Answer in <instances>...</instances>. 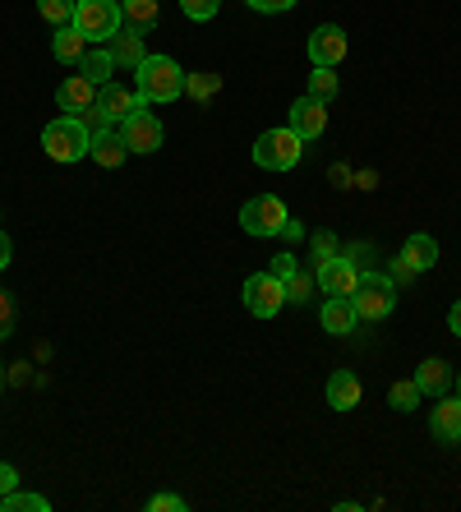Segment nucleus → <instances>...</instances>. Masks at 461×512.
Listing matches in <instances>:
<instances>
[{
	"mask_svg": "<svg viewBox=\"0 0 461 512\" xmlns=\"http://www.w3.org/2000/svg\"><path fill=\"white\" fill-rule=\"evenodd\" d=\"M134 79H139L134 93L143 97V107H162V102H176V97L185 93V70H180L171 56H143Z\"/></svg>",
	"mask_w": 461,
	"mask_h": 512,
	"instance_id": "f257e3e1",
	"label": "nucleus"
},
{
	"mask_svg": "<svg viewBox=\"0 0 461 512\" xmlns=\"http://www.w3.org/2000/svg\"><path fill=\"white\" fill-rule=\"evenodd\" d=\"M42 148H47L51 162H83L88 148H93V130L79 116H56L42 130Z\"/></svg>",
	"mask_w": 461,
	"mask_h": 512,
	"instance_id": "f03ea898",
	"label": "nucleus"
},
{
	"mask_svg": "<svg viewBox=\"0 0 461 512\" xmlns=\"http://www.w3.org/2000/svg\"><path fill=\"white\" fill-rule=\"evenodd\" d=\"M351 305H355V314H360V319H369V323L388 319V314L397 310V277L379 273V268L360 273V286H355Z\"/></svg>",
	"mask_w": 461,
	"mask_h": 512,
	"instance_id": "7ed1b4c3",
	"label": "nucleus"
},
{
	"mask_svg": "<svg viewBox=\"0 0 461 512\" xmlns=\"http://www.w3.org/2000/svg\"><path fill=\"white\" fill-rule=\"evenodd\" d=\"M300 157H305V139L291 125L286 130H263L254 139V162L263 171H291V167H300Z\"/></svg>",
	"mask_w": 461,
	"mask_h": 512,
	"instance_id": "20e7f679",
	"label": "nucleus"
},
{
	"mask_svg": "<svg viewBox=\"0 0 461 512\" xmlns=\"http://www.w3.org/2000/svg\"><path fill=\"white\" fill-rule=\"evenodd\" d=\"M286 203L277 199V194H259V199H249L245 208H240V227H245V236H282L286 227Z\"/></svg>",
	"mask_w": 461,
	"mask_h": 512,
	"instance_id": "39448f33",
	"label": "nucleus"
},
{
	"mask_svg": "<svg viewBox=\"0 0 461 512\" xmlns=\"http://www.w3.org/2000/svg\"><path fill=\"white\" fill-rule=\"evenodd\" d=\"M74 28H79L88 42H111V37L120 33V5L116 0H79Z\"/></svg>",
	"mask_w": 461,
	"mask_h": 512,
	"instance_id": "423d86ee",
	"label": "nucleus"
},
{
	"mask_svg": "<svg viewBox=\"0 0 461 512\" xmlns=\"http://www.w3.org/2000/svg\"><path fill=\"white\" fill-rule=\"evenodd\" d=\"M286 305V282L272 273H254L245 282V310L254 314V319H277Z\"/></svg>",
	"mask_w": 461,
	"mask_h": 512,
	"instance_id": "0eeeda50",
	"label": "nucleus"
},
{
	"mask_svg": "<svg viewBox=\"0 0 461 512\" xmlns=\"http://www.w3.org/2000/svg\"><path fill=\"white\" fill-rule=\"evenodd\" d=\"M434 263H438V240L420 231V236H411L402 245V254H397V263H392V277H397V282H411V277L429 273Z\"/></svg>",
	"mask_w": 461,
	"mask_h": 512,
	"instance_id": "6e6552de",
	"label": "nucleus"
},
{
	"mask_svg": "<svg viewBox=\"0 0 461 512\" xmlns=\"http://www.w3.org/2000/svg\"><path fill=\"white\" fill-rule=\"evenodd\" d=\"M120 134H125V148H130V153H157V148H162V139H166L162 120H157L148 107L134 111V116L120 125Z\"/></svg>",
	"mask_w": 461,
	"mask_h": 512,
	"instance_id": "1a4fd4ad",
	"label": "nucleus"
},
{
	"mask_svg": "<svg viewBox=\"0 0 461 512\" xmlns=\"http://www.w3.org/2000/svg\"><path fill=\"white\" fill-rule=\"evenodd\" d=\"M305 47H309V60H314V65L337 70V65L346 60V51H351V42H346V33L337 24H323V28H314V33H309Z\"/></svg>",
	"mask_w": 461,
	"mask_h": 512,
	"instance_id": "9d476101",
	"label": "nucleus"
},
{
	"mask_svg": "<svg viewBox=\"0 0 461 512\" xmlns=\"http://www.w3.org/2000/svg\"><path fill=\"white\" fill-rule=\"evenodd\" d=\"M355 286H360V268H355L346 254L319 263V291L323 296H355Z\"/></svg>",
	"mask_w": 461,
	"mask_h": 512,
	"instance_id": "9b49d317",
	"label": "nucleus"
},
{
	"mask_svg": "<svg viewBox=\"0 0 461 512\" xmlns=\"http://www.w3.org/2000/svg\"><path fill=\"white\" fill-rule=\"evenodd\" d=\"M291 130L300 134V139H319L323 130H328V102H319V97H296L291 102Z\"/></svg>",
	"mask_w": 461,
	"mask_h": 512,
	"instance_id": "f8f14e48",
	"label": "nucleus"
},
{
	"mask_svg": "<svg viewBox=\"0 0 461 512\" xmlns=\"http://www.w3.org/2000/svg\"><path fill=\"white\" fill-rule=\"evenodd\" d=\"M139 107H143V97L130 93V88H120V84L97 88V111H102V120H107V125H125V120H130Z\"/></svg>",
	"mask_w": 461,
	"mask_h": 512,
	"instance_id": "ddd939ff",
	"label": "nucleus"
},
{
	"mask_svg": "<svg viewBox=\"0 0 461 512\" xmlns=\"http://www.w3.org/2000/svg\"><path fill=\"white\" fill-rule=\"evenodd\" d=\"M88 157H93L97 167L116 171L125 157H130V148H125V134H120V125H107V130L93 134V148H88Z\"/></svg>",
	"mask_w": 461,
	"mask_h": 512,
	"instance_id": "4468645a",
	"label": "nucleus"
},
{
	"mask_svg": "<svg viewBox=\"0 0 461 512\" xmlns=\"http://www.w3.org/2000/svg\"><path fill=\"white\" fill-rule=\"evenodd\" d=\"M56 102L65 116H83V111L97 107V84H88L83 74H74V79H65V84L56 88Z\"/></svg>",
	"mask_w": 461,
	"mask_h": 512,
	"instance_id": "2eb2a0df",
	"label": "nucleus"
},
{
	"mask_svg": "<svg viewBox=\"0 0 461 512\" xmlns=\"http://www.w3.org/2000/svg\"><path fill=\"white\" fill-rule=\"evenodd\" d=\"M429 429H434L438 443H461V397H438L434 416H429Z\"/></svg>",
	"mask_w": 461,
	"mask_h": 512,
	"instance_id": "dca6fc26",
	"label": "nucleus"
},
{
	"mask_svg": "<svg viewBox=\"0 0 461 512\" xmlns=\"http://www.w3.org/2000/svg\"><path fill=\"white\" fill-rule=\"evenodd\" d=\"M319 323H323V333L346 337L355 323H360V314H355L351 296H328V300H323V310H319Z\"/></svg>",
	"mask_w": 461,
	"mask_h": 512,
	"instance_id": "f3484780",
	"label": "nucleus"
},
{
	"mask_svg": "<svg viewBox=\"0 0 461 512\" xmlns=\"http://www.w3.org/2000/svg\"><path fill=\"white\" fill-rule=\"evenodd\" d=\"M107 51H111V56H116V65H120V70H139V65H143V56H148V47H143V33H139V28H130V24H125L116 37H111V42H107Z\"/></svg>",
	"mask_w": 461,
	"mask_h": 512,
	"instance_id": "a211bd4d",
	"label": "nucleus"
},
{
	"mask_svg": "<svg viewBox=\"0 0 461 512\" xmlns=\"http://www.w3.org/2000/svg\"><path fill=\"white\" fill-rule=\"evenodd\" d=\"M415 388H420V397H443L452 388V365L448 360L429 356L420 370H415Z\"/></svg>",
	"mask_w": 461,
	"mask_h": 512,
	"instance_id": "6ab92c4d",
	"label": "nucleus"
},
{
	"mask_svg": "<svg viewBox=\"0 0 461 512\" xmlns=\"http://www.w3.org/2000/svg\"><path fill=\"white\" fill-rule=\"evenodd\" d=\"M360 393H365V388H360V379H355L351 370H337L328 379V406L332 411H355V406H360Z\"/></svg>",
	"mask_w": 461,
	"mask_h": 512,
	"instance_id": "aec40b11",
	"label": "nucleus"
},
{
	"mask_svg": "<svg viewBox=\"0 0 461 512\" xmlns=\"http://www.w3.org/2000/svg\"><path fill=\"white\" fill-rule=\"evenodd\" d=\"M83 51H88V37L79 33V28H56V37H51V56L60 60V65H79Z\"/></svg>",
	"mask_w": 461,
	"mask_h": 512,
	"instance_id": "412c9836",
	"label": "nucleus"
},
{
	"mask_svg": "<svg viewBox=\"0 0 461 512\" xmlns=\"http://www.w3.org/2000/svg\"><path fill=\"white\" fill-rule=\"evenodd\" d=\"M79 65H83V79H88V84H97V88H107V84H111V74L120 70L116 56H111L107 47H102V51H83Z\"/></svg>",
	"mask_w": 461,
	"mask_h": 512,
	"instance_id": "4be33fe9",
	"label": "nucleus"
},
{
	"mask_svg": "<svg viewBox=\"0 0 461 512\" xmlns=\"http://www.w3.org/2000/svg\"><path fill=\"white\" fill-rule=\"evenodd\" d=\"M157 14H162L157 10V0H120V19H125L130 28H139V33L157 24Z\"/></svg>",
	"mask_w": 461,
	"mask_h": 512,
	"instance_id": "5701e85b",
	"label": "nucleus"
},
{
	"mask_svg": "<svg viewBox=\"0 0 461 512\" xmlns=\"http://www.w3.org/2000/svg\"><path fill=\"white\" fill-rule=\"evenodd\" d=\"M74 10H79V0H37V14H42L51 28H70Z\"/></svg>",
	"mask_w": 461,
	"mask_h": 512,
	"instance_id": "b1692460",
	"label": "nucleus"
},
{
	"mask_svg": "<svg viewBox=\"0 0 461 512\" xmlns=\"http://www.w3.org/2000/svg\"><path fill=\"white\" fill-rule=\"evenodd\" d=\"M314 286H319V277H309L305 268H296V273L286 277V305H305L314 296Z\"/></svg>",
	"mask_w": 461,
	"mask_h": 512,
	"instance_id": "393cba45",
	"label": "nucleus"
},
{
	"mask_svg": "<svg viewBox=\"0 0 461 512\" xmlns=\"http://www.w3.org/2000/svg\"><path fill=\"white\" fill-rule=\"evenodd\" d=\"M51 503L42 499V494H24V489H14V494H5L0 499V512H47Z\"/></svg>",
	"mask_w": 461,
	"mask_h": 512,
	"instance_id": "a878e982",
	"label": "nucleus"
},
{
	"mask_svg": "<svg viewBox=\"0 0 461 512\" xmlns=\"http://www.w3.org/2000/svg\"><path fill=\"white\" fill-rule=\"evenodd\" d=\"M337 74L328 70V65H314V74H309V97H319V102H328V97H337Z\"/></svg>",
	"mask_w": 461,
	"mask_h": 512,
	"instance_id": "bb28decb",
	"label": "nucleus"
},
{
	"mask_svg": "<svg viewBox=\"0 0 461 512\" xmlns=\"http://www.w3.org/2000/svg\"><path fill=\"white\" fill-rule=\"evenodd\" d=\"M342 254V245H337V236L332 231H314V240H309V259H314V268L328 259H337Z\"/></svg>",
	"mask_w": 461,
	"mask_h": 512,
	"instance_id": "cd10ccee",
	"label": "nucleus"
},
{
	"mask_svg": "<svg viewBox=\"0 0 461 512\" xmlns=\"http://www.w3.org/2000/svg\"><path fill=\"white\" fill-rule=\"evenodd\" d=\"M415 402H420V388H415V379H397L388 393V406L392 411H415Z\"/></svg>",
	"mask_w": 461,
	"mask_h": 512,
	"instance_id": "c85d7f7f",
	"label": "nucleus"
},
{
	"mask_svg": "<svg viewBox=\"0 0 461 512\" xmlns=\"http://www.w3.org/2000/svg\"><path fill=\"white\" fill-rule=\"evenodd\" d=\"M180 10H185V19H194V24H208V19L222 10V0H180Z\"/></svg>",
	"mask_w": 461,
	"mask_h": 512,
	"instance_id": "c756f323",
	"label": "nucleus"
},
{
	"mask_svg": "<svg viewBox=\"0 0 461 512\" xmlns=\"http://www.w3.org/2000/svg\"><path fill=\"white\" fill-rule=\"evenodd\" d=\"M185 93L190 97H213L217 93V74H185Z\"/></svg>",
	"mask_w": 461,
	"mask_h": 512,
	"instance_id": "7c9ffc66",
	"label": "nucleus"
},
{
	"mask_svg": "<svg viewBox=\"0 0 461 512\" xmlns=\"http://www.w3.org/2000/svg\"><path fill=\"white\" fill-rule=\"evenodd\" d=\"M296 268H300V259H296V254H291V250L272 254V263H268V273H272V277H282V282H286V277H291V273H296Z\"/></svg>",
	"mask_w": 461,
	"mask_h": 512,
	"instance_id": "2f4dec72",
	"label": "nucleus"
},
{
	"mask_svg": "<svg viewBox=\"0 0 461 512\" xmlns=\"http://www.w3.org/2000/svg\"><path fill=\"white\" fill-rule=\"evenodd\" d=\"M190 508V503L180 499V494H153V499H148V512H185Z\"/></svg>",
	"mask_w": 461,
	"mask_h": 512,
	"instance_id": "473e14b6",
	"label": "nucleus"
},
{
	"mask_svg": "<svg viewBox=\"0 0 461 512\" xmlns=\"http://www.w3.org/2000/svg\"><path fill=\"white\" fill-rule=\"evenodd\" d=\"M14 333V300H10V291H0V342Z\"/></svg>",
	"mask_w": 461,
	"mask_h": 512,
	"instance_id": "72a5a7b5",
	"label": "nucleus"
},
{
	"mask_svg": "<svg viewBox=\"0 0 461 512\" xmlns=\"http://www.w3.org/2000/svg\"><path fill=\"white\" fill-rule=\"evenodd\" d=\"M342 254L355 263V268H360V273H369V268H374V250H369V245H351V250H342Z\"/></svg>",
	"mask_w": 461,
	"mask_h": 512,
	"instance_id": "f704fd0d",
	"label": "nucleus"
},
{
	"mask_svg": "<svg viewBox=\"0 0 461 512\" xmlns=\"http://www.w3.org/2000/svg\"><path fill=\"white\" fill-rule=\"evenodd\" d=\"M249 10H259V14H286L296 0H245Z\"/></svg>",
	"mask_w": 461,
	"mask_h": 512,
	"instance_id": "c9c22d12",
	"label": "nucleus"
},
{
	"mask_svg": "<svg viewBox=\"0 0 461 512\" xmlns=\"http://www.w3.org/2000/svg\"><path fill=\"white\" fill-rule=\"evenodd\" d=\"M14 489H19V471H14L10 462H0V499H5V494H14Z\"/></svg>",
	"mask_w": 461,
	"mask_h": 512,
	"instance_id": "e433bc0d",
	"label": "nucleus"
},
{
	"mask_svg": "<svg viewBox=\"0 0 461 512\" xmlns=\"http://www.w3.org/2000/svg\"><path fill=\"white\" fill-rule=\"evenodd\" d=\"M10 259H14V245H10V236H5V231H0V273H5V268H10Z\"/></svg>",
	"mask_w": 461,
	"mask_h": 512,
	"instance_id": "4c0bfd02",
	"label": "nucleus"
},
{
	"mask_svg": "<svg viewBox=\"0 0 461 512\" xmlns=\"http://www.w3.org/2000/svg\"><path fill=\"white\" fill-rule=\"evenodd\" d=\"M305 236V227H300L296 217H286V227H282V240H300Z\"/></svg>",
	"mask_w": 461,
	"mask_h": 512,
	"instance_id": "58836bf2",
	"label": "nucleus"
},
{
	"mask_svg": "<svg viewBox=\"0 0 461 512\" xmlns=\"http://www.w3.org/2000/svg\"><path fill=\"white\" fill-rule=\"evenodd\" d=\"M448 328L461 337V300H457V305H452V310H448Z\"/></svg>",
	"mask_w": 461,
	"mask_h": 512,
	"instance_id": "ea45409f",
	"label": "nucleus"
},
{
	"mask_svg": "<svg viewBox=\"0 0 461 512\" xmlns=\"http://www.w3.org/2000/svg\"><path fill=\"white\" fill-rule=\"evenodd\" d=\"M457 397H461V374H457Z\"/></svg>",
	"mask_w": 461,
	"mask_h": 512,
	"instance_id": "a19ab883",
	"label": "nucleus"
},
{
	"mask_svg": "<svg viewBox=\"0 0 461 512\" xmlns=\"http://www.w3.org/2000/svg\"><path fill=\"white\" fill-rule=\"evenodd\" d=\"M0 388H5V370H0Z\"/></svg>",
	"mask_w": 461,
	"mask_h": 512,
	"instance_id": "79ce46f5",
	"label": "nucleus"
},
{
	"mask_svg": "<svg viewBox=\"0 0 461 512\" xmlns=\"http://www.w3.org/2000/svg\"><path fill=\"white\" fill-rule=\"evenodd\" d=\"M116 5H120V0H116Z\"/></svg>",
	"mask_w": 461,
	"mask_h": 512,
	"instance_id": "37998d69",
	"label": "nucleus"
}]
</instances>
